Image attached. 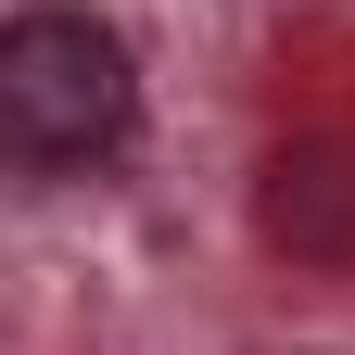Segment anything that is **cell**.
<instances>
[{
	"mask_svg": "<svg viewBox=\"0 0 355 355\" xmlns=\"http://www.w3.org/2000/svg\"><path fill=\"white\" fill-rule=\"evenodd\" d=\"M140 127V64L102 13H13L0 26V165L13 178H64L127 153Z\"/></svg>",
	"mask_w": 355,
	"mask_h": 355,
	"instance_id": "cell-1",
	"label": "cell"
},
{
	"mask_svg": "<svg viewBox=\"0 0 355 355\" xmlns=\"http://www.w3.org/2000/svg\"><path fill=\"white\" fill-rule=\"evenodd\" d=\"M266 241L343 266L355 254V153H279L266 165Z\"/></svg>",
	"mask_w": 355,
	"mask_h": 355,
	"instance_id": "cell-2",
	"label": "cell"
}]
</instances>
